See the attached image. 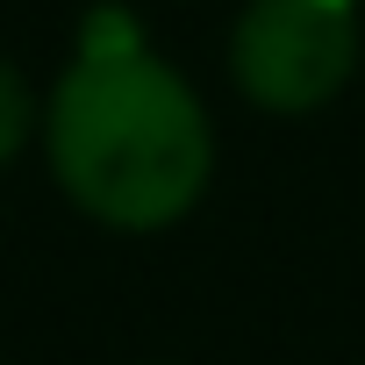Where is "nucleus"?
<instances>
[{
    "instance_id": "f257e3e1",
    "label": "nucleus",
    "mask_w": 365,
    "mask_h": 365,
    "mask_svg": "<svg viewBox=\"0 0 365 365\" xmlns=\"http://www.w3.org/2000/svg\"><path fill=\"white\" fill-rule=\"evenodd\" d=\"M51 172L108 230H172L215 172V136L165 58L93 22V43L51 93Z\"/></svg>"
},
{
    "instance_id": "7ed1b4c3",
    "label": "nucleus",
    "mask_w": 365,
    "mask_h": 365,
    "mask_svg": "<svg viewBox=\"0 0 365 365\" xmlns=\"http://www.w3.org/2000/svg\"><path fill=\"white\" fill-rule=\"evenodd\" d=\"M36 129V101H29V79L15 65H0V165H8Z\"/></svg>"
},
{
    "instance_id": "f03ea898",
    "label": "nucleus",
    "mask_w": 365,
    "mask_h": 365,
    "mask_svg": "<svg viewBox=\"0 0 365 365\" xmlns=\"http://www.w3.org/2000/svg\"><path fill=\"white\" fill-rule=\"evenodd\" d=\"M230 72L265 115L336 101L358 72V0H251L230 36Z\"/></svg>"
}]
</instances>
